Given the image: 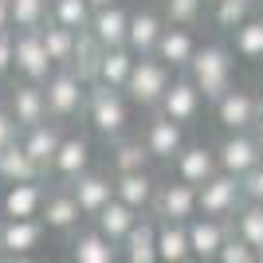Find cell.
Listing matches in <instances>:
<instances>
[{
	"instance_id": "f546056e",
	"label": "cell",
	"mask_w": 263,
	"mask_h": 263,
	"mask_svg": "<svg viewBox=\"0 0 263 263\" xmlns=\"http://www.w3.org/2000/svg\"><path fill=\"white\" fill-rule=\"evenodd\" d=\"M40 40H44V51L51 63H71L75 55V32L63 28V24H40Z\"/></svg>"
},
{
	"instance_id": "7c38bea8",
	"label": "cell",
	"mask_w": 263,
	"mask_h": 263,
	"mask_svg": "<svg viewBox=\"0 0 263 263\" xmlns=\"http://www.w3.org/2000/svg\"><path fill=\"white\" fill-rule=\"evenodd\" d=\"M71 197H75L79 212L95 216V212H99L102 204L114 197V185H110L106 177H95V173H87V169H83L79 177H71Z\"/></svg>"
},
{
	"instance_id": "ffe728a7",
	"label": "cell",
	"mask_w": 263,
	"mask_h": 263,
	"mask_svg": "<svg viewBox=\"0 0 263 263\" xmlns=\"http://www.w3.org/2000/svg\"><path fill=\"white\" fill-rule=\"evenodd\" d=\"M145 149H149V157H157V161H173L177 149H181V122L161 114V118L149 126V134H145Z\"/></svg>"
},
{
	"instance_id": "4dcf8cb0",
	"label": "cell",
	"mask_w": 263,
	"mask_h": 263,
	"mask_svg": "<svg viewBox=\"0 0 263 263\" xmlns=\"http://www.w3.org/2000/svg\"><path fill=\"white\" fill-rule=\"evenodd\" d=\"M71 248H75L79 263H114V255H118V248H114L102 232H83Z\"/></svg>"
},
{
	"instance_id": "ee69618b",
	"label": "cell",
	"mask_w": 263,
	"mask_h": 263,
	"mask_svg": "<svg viewBox=\"0 0 263 263\" xmlns=\"http://www.w3.org/2000/svg\"><path fill=\"white\" fill-rule=\"evenodd\" d=\"M90 8H106V4H114V0H87Z\"/></svg>"
},
{
	"instance_id": "9a60e30c",
	"label": "cell",
	"mask_w": 263,
	"mask_h": 263,
	"mask_svg": "<svg viewBox=\"0 0 263 263\" xmlns=\"http://www.w3.org/2000/svg\"><path fill=\"white\" fill-rule=\"evenodd\" d=\"M114 197H118L122 204H130L134 212H145L149 204H154V181H149L145 169L118 173V181H114Z\"/></svg>"
},
{
	"instance_id": "f35d334b",
	"label": "cell",
	"mask_w": 263,
	"mask_h": 263,
	"mask_svg": "<svg viewBox=\"0 0 263 263\" xmlns=\"http://www.w3.org/2000/svg\"><path fill=\"white\" fill-rule=\"evenodd\" d=\"M216 259H220V263H252L255 252L240 240V236H236V240H228V236H224V243H220V252H216Z\"/></svg>"
},
{
	"instance_id": "8992f818",
	"label": "cell",
	"mask_w": 263,
	"mask_h": 263,
	"mask_svg": "<svg viewBox=\"0 0 263 263\" xmlns=\"http://www.w3.org/2000/svg\"><path fill=\"white\" fill-rule=\"evenodd\" d=\"M12 59H16V67H20L32 83H44V79L51 75V67H55L51 59H47V51H44L40 28H20L16 44H12Z\"/></svg>"
},
{
	"instance_id": "74e56055",
	"label": "cell",
	"mask_w": 263,
	"mask_h": 263,
	"mask_svg": "<svg viewBox=\"0 0 263 263\" xmlns=\"http://www.w3.org/2000/svg\"><path fill=\"white\" fill-rule=\"evenodd\" d=\"M165 16H169V24H193L200 16V0H165Z\"/></svg>"
},
{
	"instance_id": "7bdbcfd3",
	"label": "cell",
	"mask_w": 263,
	"mask_h": 263,
	"mask_svg": "<svg viewBox=\"0 0 263 263\" xmlns=\"http://www.w3.org/2000/svg\"><path fill=\"white\" fill-rule=\"evenodd\" d=\"M12 20H8V0H0V32H8Z\"/></svg>"
},
{
	"instance_id": "8d00e7d4",
	"label": "cell",
	"mask_w": 263,
	"mask_h": 263,
	"mask_svg": "<svg viewBox=\"0 0 263 263\" xmlns=\"http://www.w3.org/2000/svg\"><path fill=\"white\" fill-rule=\"evenodd\" d=\"M248 4L252 0H216V24L220 28H236L248 20Z\"/></svg>"
},
{
	"instance_id": "b9f144b4",
	"label": "cell",
	"mask_w": 263,
	"mask_h": 263,
	"mask_svg": "<svg viewBox=\"0 0 263 263\" xmlns=\"http://www.w3.org/2000/svg\"><path fill=\"white\" fill-rule=\"evenodd\" d=\"M12 67V40H8V32H0V75Z\"/></svg>"
},
{
	"instance_id": "ab89813d",
	"label": "cell",
	"mask_w": 263,
	"mask_h": 263,
	"mask_svg": "<svg viewBox=\"0 0 263 263\" xmlns=\"http://www.w3.org/2000/svg\"><path fill=\"white\" fill-rule=\"evenodd\" d=\"M240 189H243V197H252L255 204H263V161L240 177Z\"/></svg>"
},
{
	"instance_id": "30bf717a",
	"label": "cell",
	"mask_w": 263,
	"mask_h": 263,
	"mask_svg": "<svg viewBox=\"0 0 263 263\" xmlns=\"http://www.w3.org/2000/svg\"><path fill=\"white\" fill-rule=\"evenodd\" d=\"M126 20H130V16H126L118 4H106V8L90 12L87 32L95 35L99 47H126Z\"/></svg>"
},
{
	"instance_id": "f1b7e54d",
	"label": "cell",
	"mask_w": 263,
	"mask_h": 263,
	"mask_svg": "<svg viewBox=\"0 0 263 263\" xmlns=\"http://www.w3.org/2000/svg\"><path fill=\"white\" fill-rule=\"evenodd\" d=\"M44 224L55 232H67V228H75L79 224V204L71 193H55V197H44Z\"/></svg>"
},
{
	"instance_id": "603a6c76",
	"label": "cell",
	"mask_w": 263,
	"mask_h": 263,
	"mask_svg": "<svg viewBox=\"0 0 263 263\" xmlns=\"http://www.w3.org/2000/svg\"><path fill=\"white\" fill-rule=\"evenodd\" d=\"M220 169V161L204 149V145H193V149H177V173L189 185H204L212 173Z\"/></svg>"
},
{
	"instance_id": "52a82bcc",
	"label": "cell",
	"mask_w": 263,
	"mask_h": 263,
	"mask_svg": "<svg viewBox=\"0 0 263 263\" xmlns=\"http://www.w3.org/2000/svg\"><path fill=\"white\" fill-rule=\"evenodd\" d=\"M40 240H44V220L35 216H8L0 224V252L8 255L32 252V248H40Z\"/></svg>"
},
{
	"instance_id": "f6af8a7d",
	"label": "cell",
	"mask_w": 263,
	"mask_h": 263,
	"mask_svg": "<svg viewBox=\"0 0 263 263\" xmlns=\"http://www.w3.org/2000/svg\"><path fill=\"white\" fill-rule=\"evenodd\" d=\"M255 122H263V99L255 102Z\"/></svg>"
},
{
	"instance_id": "ba28073f",
	"label": "cell",
	"mask_w": 263,
	"mask_h": 263,
	"mask_svg": "<svg viewBox=\"0 0 263 263\" xmlns=\"http://www.w3.org/2000/svg\"><path fill=\"white\" fill-rule=\"evenodd\" d=\"M263 161V149H259V142L255 138H248L243 130H236L228 138V142L220 145V165H224V173H236V177H243L248 169H255V165Z\"/></svg>"
},
{
	"instance_id": "277c9868",
	"label": "cell",
	"mask_w": 263,
	"mask_h": 263,
	"mask_svg": "<svg viewBox=\"0 0 263 263\" xmlns=\"http://www.w3.org/2000/svg\"><path fill=\"white\" fill-rule=\"evenodd\" d=\"M47 90H44V102L55 118H71L83 110V99H87V87H83V75L75 71H59V75H47L44 79Z\"/></svg>"
},
{
	"instance_id": "8fae6325",
	"label": "cell",
	"mask_w": 263,
	"mask_h": 263,
	"mask_svg": "<svg viewBox=\"0 0 263 263\" xmlns=\"http://www.w3.org/2000/svg\"><path fill=\"white\" fill-rule=\"evenodd\" d=\"M185 236H189V255H200V259H216L220 243H224V224L220 216H200L185 220Z\"/></svg>"
},
{
	"instance_id": "1f68e13d",
	"label": "cell",
	"mask_w": 263,
	"mask_h": 263,
	"mask_svg": "<svg viewBox=\"0 0 263 263\" xmlns=\"http://www.w3.org/2000/svg\"><path fill=\"white\" fill-rule=\"evenodd\" d=\"M232 32H236V51L243 59H263V20H243Z\"/></svg>"
},
{
	"instance_id": "9c48e42d",
	"label": "cell",
	"mask_w": 263,
	"mask_h": 263,
	"mask_svg": "<svg viewBox=\"0 0 263 263\" xmlns=\"http://www.w3.org/2000/svg\"><path fill=\"white\" fill-rule=\"evenodd\" d=\"M161 114L165 118H173V122H193L197 118V110H200V90L193 87V79H181V83H169L165 87V95H161Z\"/></svg>"
},
{
	"instance_id": "c3c4849f",
	"label": "cell",
	"mask_w": 263,
	"mask_h": 263,
	"mask_svg": "<svg viewBox=\"0 0 263 263\" xmlns=\"http://www.w3.org/2000/svg\"><path fill=\"white\" fill-rule=\"evenodd\" d=\"M259 8H263V0H259Z\"/></svg>"
},
{
	"instance_id": "ac0fdd59",
	"label": "cell",
	"mask_w": 263,
	"mask_h": 263,
	"mask_svg": "<svg viewBox=\"0 0 263 263\" xmlns=\"http://www.w3.org/2000/svg\"><path fill=\"white\" fill-rule=\"evenodd\" d=\"M157 212H161V220H189L197 212V185H189V181L165 185L157 197Z\"/></svg>"
},
{
	"instance_id": "7dc6e473",
	"label": "cell",
	"mask_w": 263,
	"mask_h": 263,
	"mask_svg": "<svg viewBox=\"0 0 263 263\" xmlns=\"http://www.w3.org/2000/svg\"><path fill=\"white\" fill-rule=\"evenodd\" d=\"M204 4H216V0H204Z\"/></svg>"
},
{
	"instance_id": "7402d4cb",
	"label": "cell",
	"mask_w": 263,
	"mask_h": 263,
	"mask_svg": "<svg viewBox=\"0 0 263 263\" xmlns=\"http://www.w3.org/2000/svg\"><path fill=\"white\" fill-rule=\"evenodd\" d=\"M157 35H161V20L154 12H138V16L126 20V47H130V55H154Z\"/></svg>"
},
{
	"instance_id": "bcb514c9",
	"label": "cell",
	"mask_w": 263,
	"mask_h": 263,
	"mask_svg": "<svg viewBox=\"0 0 263 263\" xmlns=\"http://www.w3.org/2000/svg\"><path fill=\"white\" fill-rule=\"evenodd\" d=\"M259 149H263V134H259Z\"/></svg>"
},
{
	"instance_id": "d6986e66",
	"label": "cell",
	"mask_w": 263,
	"mask_h": 263,
	"mask_svg": "<svg viewBox=\"0 0 263 263\" xmlns=\"http://www.w3.org/2000/svg\"><path fill=\"white\" fill-rule=\"evenodd\" d=\"M47 118V102H44V90L35 87V83H28V87H16L12 90V122L16 126H35V122Z\"/></svg>"
},
{
	"instance_id": "836d02e7",
	"label": "cell",
	"mask_w": 263,
	"mask_h": 263,
	"mask_svg": "<svg viewBox=\"0 0 263 263\" xmlns=\"http://www.w3.org/2000/svg\"><path fill=\"white\" fill-rule=\"evenodd\" d=\"M47 12V0H8V20L16 28H40Z\"/></svg>"
},
{
	"instance_id": "6da1fadb",
	"label": "cell",
	"mask_w": 263,
	"mask_h": 263,
	"mask_svg": "<svg viewBox=\"0 0 263 263\" xmlns=\"http://www.w3.org/2000/svg\"><path fill=\"white\" fill-rule=\"evenodd\" d=\"M189 79L204 99H220L232 87V55L224 47H200L189 59Z\"/></svg>"
},
{
	"instance_id": "d590c367",
	"label": "cell",
	"mask_w": 263,
	"mask_h": 263,
	"mask_svg": "<svg viewBox=\"0 0 263 263\" xmlns=\"http://www.w3.org/2000/svg\"><path fill=\"white\" fill-rule=\"evenodd\" d=\"M149 161V149L142 142H122L114 149V165H118V173H130V169H145Z\"/></svg>"
},
{
	"instance_id": "60d3db41",
	"label": "cell",
	"mask_w": 263,
	"mask_h": 263,
	"mask_svg": "<svg viewBox=\"0 0 263 263\" xmlns=\"http://www.w3.org/2000/svg\"><path fill=\"white\" fill-rule=\"evenodd\" d=\"M16 130H20V126L12 122V114H4V110H0V149H4L8 142H16Z\"/></svg>"
},
{
	"instance_id": "4316f807",
	"label": "cell",
	"mask_w": 263,
	"mask_h": 263,
	"mask_svg": "<svg viewBox=\"0 0 263 263\" xmlns=\"http://www.w3.org/2000/svg\"><path fill=\"white\" fill-rule=\"evenodd\" d=\"M157 259H165V263H185L189 259L185 220H161V228H157Z\"/></svg>"
},
{
	"instance_id": "2e32d148",
	"label": "cell",
	"mask_w": 263,
	"mask_h": 263,
	"mask_svg": "<svg viewBox=\"0 0 263 263\" xmlns=\"http://www.w3.org/2000/svg\"><path fill=\"white\" fill-rule=\"evenodd\" d=\"M122 248H126L122 255H126L130 263H154L157 259V224L145 220V216H142V224L134 220L130 232L122 236Z\"/></svg>"
},
{
	"instance_id": "e0dca14e",
	"label": "cell",
	"mask_w": 263,
	"mask_h": 263,
	"mask_svg": "<svg viewBox=\"0 0 263 263\" xmlns=\"http://www.w3.org/2000/svg\"><path fill=\"white\" fill-rule=\"evenodd\" d=\"M87 161H90L87 138H59V145H55V154H51V169L63 177V181L79 177L83 169H87Z\"/></svg>"
},
{
	"instance_id": "484cf974",
	"label": "cell",
	"mask_w": 263,
	"mask_h": 263,
	"mask_svg": "<svg viewBox=\"0 0 263 263\" xmlns=\"http://www.w3.org/2000/svg\"><path fill=\"white\" fill-rule=\"evenodd\" d=\"M24 154L32 157L40 169H47L51 165V154H55V145H59V130H55L51 122H35V126H28V138H24Z\"/></svg>"
},
{
	"instance_id": "3957f363",
	"label": "cell",
	"mask_w": 263,
	"mask_h": 263,
	"mask_svg": "<svg viewBox=\"0 0 263 263\" xmlns=\"http://www.w3.org/2000/svg\"><path fill=\"white\" fill-rule=\"evenodd\" d=\"M243 189L236 173H212L204 185H197V209L204 216H228V212L240 209Z\"/></svg>"
},
{
	"instance_id": "83f0119b",
	"label": "cell",
	"mask_w": 263,
	"mask_h": 263,
	"mask_svg": "<svg viewBox=\"0 0 263 263\" xmlns=\"http://www.w3.org/2000/svg\"><path fill=\"white\" fill-rule=\"evenodd\" d=\"M40 173H44V169L24 154L20 142H8L0 149V177H4V181H40Z\"/></svg>"
},
{
	"instance_id": "5bb4252c",
	"label": "cell",
	"mask_w": 263,
	"mask_h": 263,
	"mask_svg": "<svg viewBox=\"0 0 263 263\" xmlns=\"http://www.w3.org/2000/svg\"><path fill=\"white\" fill-rule=\"evenodd\" d=\"M193 51H197V44H193V35H189L181 24L161 28V35H157V44H154V55L161 59L165 67H189Z\"/></svg>"
},
{
	"instance_id": "e575fe53",
	"label": "cell",
	"mask_w": 263,
	"mask_h": 263,
	"mask_svg": "<svg viewBox=\"0 0 263 263\" xmlns=\"http://www.w3.org/2000/svg\"><path fill=\"white\" fill-rule=\"evenodd\" d=\"M55 24H63L71 32L90 24V4L87 0H55Z\"/></svg>"
},
{
	"instance_id": "cb8c5ba5",
	"label": "cell",
	"mask_w": 263,
	"mask_h": 263,
	"mask_svg": "<svg viewBox=\"0 0 263 263\" xmlns=\"http://www.w3.org/2000/svg\"><path fill=\"white\" fill-rule=\"evenodd\" d=\"M95 220H99V232L106 236L110 243H122V236L130 232V224L138 220V212H134L130 204H122L118 197H110L106 204H102V209L95 212Z\"/></svg>"
},
{
	"instance_id": "44dd1931",
	"label": "cell",
	"mask_w": 263,
	"mask_h": 263,
	"mask_svg": "<svg viewBox=\"0 0 263 263\" xmlns=\"http://www.w3.org/2000/svg\"><path fill=\"white\" fill-rule=\"evenodd\" d=\"M130 67H134L130 47H99V59H95V75H99V83L122 90V83H126V75H130Z\"/></svg>"
},
{
	"instance_id": "4fadbf2b",
	"label": "cell",
	"mask_w": 263,
	"mask_h": 263,
	"mask_svg": "<svg viewBox=\"0 0 263 263\" xmlns=\"http://www.w3.org/2000/svg\"><path fill=\"white\" fill-rule=\"evenodd\" d=\"M216 114H220V126H228L232 134L236 130H248L255 122V99L248 95V90H224L216 99Z\"/></svg>"
},
{
	"instance_id": "d6a6232c",
	"label": "cell",
	"mask_w": 263,
	"mask_h": 263,
	"mask_svg": "<svg viewBox=\"0 0 263 263\" xmlns=\"http://www.w3.org/2000/svg\"><path fill=\"white\" fill-rule=\"evenodd\" d=\"M240 240L255 255H263V204H255V200L240 212Z\"/></svg>"
},
{
	"instance_id": "5b68a950",
	"label": "cell",
	"mask_w": 263,
	"mask_h": 263,
	"mask_svg": "<svg viewBox=\"0 0 263 263\" xmlns=\"http://www.w3.org/2000/svg\"><path fill=\"white\" fill-rule=\"evenodd\" d=\"M90 122H95V130L102 138H118L126 130V102H122L118 87L99 83V87L90 90Z\"/></svg>"
},
{
	"instance_id": "7a4b0ae2",
	"label": "cell",
	"mask_w": 263,
	"mask_h": 263,
	"mask_svg": "<svg viewBox=\"0 0 263 263\" xmlns=\"http://www.w3.org/2000/svg\"><path fill=\"white\" fill-rule=\"evenodd\" d=\"M165 87H169V67L161 59H149V55H134V67L122 83V90H130V99L142 102V106H157Z\"/></svg>"
},
{
	"instance_id": "d4e9b609",
	"label": "cell",
	"mask_w": 263,
	"mask_h": 263,
	"mask_svg": "<svg viewBox=\"0 0 263 263\" xmlns=\"http://www.w3.org/2000/svg\"><path fill=\"white\" fill-rule=\"evenodd\" d=\"M44 185L40 181H12V189L4 193V212L8 216H35L44 204Z\"/></svg>"
}]
</instances>
